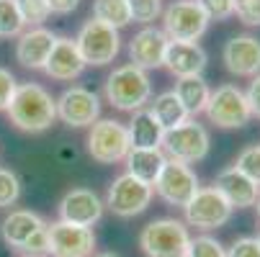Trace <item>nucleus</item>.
Here are the masks:
<instances>
[{"label":"nucleus","mask_w":260,"mask_h":257,"mask_svg":"<svg viewBox=\"0 0 260 257\" xmlns=\"http://www.w3.org/2000/svg\"><path fill=\"white\" fill-rule=\"evenodd\" d=\"M95 234L93 229L54 222L49 224V254L52 257H93Z\"/></svg>","instance_id":"obj_14"},{"label":"nucleus","mask_w":260,"mask_h":257,"mask_svg":"<svg viewBox=\"0 0 260 257\" xmlns=\"http://www.w3.org/2000/svg\"><path fill=\"white\" fill-rule=\"evenodd\" d=\"M255 208H257V218H260V196H257V201H255Z\"/></svg>","instance_id":"obj_41"},{"label":"nucleus","mask_w":260,"mask_h":257,"mask_svg":"<svg viewBox=\"0 0 260 257\" xmlns=\"http://www.w3.org/2000/svg\"><path fill=\"white\" fill-rule=\"evenodd\" d=\"M103 95L114 108H119V111L134 114V111H139V108H144L152 98L150 75H147L144 69L134 67L132 62L121 64L106 78Z\"/></svg>","instance_id":"obj_2"},{"label":"nucleus","mask_w":260,"mask_h":257,"mask_svg":"<svg viewBox=\"0 0 260 257\" xmlns=\"http://www.w3.org/2000/svg\"><path fill=\"white\" fill-rule=\"evenodd\" d=\"M227 257H260V242L257 237H240L227 249Z\"/></svg>","instance_id":"obj_37"},{"label":"nucleus","mask_w":260,"mask_h":257,"mask_svg":"<svg viewBox=\"0 0 260 257\" xmlns=\"http://www.w3.org/2000/svg\"><path fill=\"white\" fill-rule=\"evenodd\" d=\"M93 257H116L114 252H101V254H93Z\"/></svg>","instance_id":"obj_40"},{"label":"nucleus","mask_w":260,"mask_h":257,"mask_svg":"<svg viewBox=\"0 0 260 257\" xmlns=\"http://www.w3.org/2000/svg\"><path fill=\"white\" fill-rule=\"evenodd\" d=\"M124 162H126L129 175H134L137 180L147 182V186H155V180L162 172L168 157L162 150H129Z\"/></svg>","instance_id":"obj_23"},{"label":"nucleus","mask_w":260,"mask_h":257,"mask_svg":"<svg viewBox=\"0 0 260 257\" xmlns=\"http://www.w3.org/2000/svg\"><path fill=\"white\" fill-rule=\"evenodd\" d=\"M139 247L147 257H185L191 232L178 218H155L139 232Z\"/></svg>","instance_id":"obj_3"},{"label":"nucleus","mask_w":260,"mask_h":257,"mask_svg":"<svg viewBox=\"0 0 260 257\" xmlns=\"http://www.w3.org/2000/svg\"><path fill=\"white\" fill-rule=\"evenodd\" d=\"M16 88H18V80L13 78V72L6 69V67H0V111H8Z\"/></svg>","instance_id":"obj_36"},{"label":"nucleus","mask_w":260,"mask_h":257,"mask_svg":"<svg viewBox=\"0 0 260 257\" xmlns=\"http://www.w3.org/2000/svg\"><path fill=\"white\" fill-rule=\"evenodd\" d=\"M247 103H250V111H252V116L255 119H260V75H255L252 78V83H250V88H247Z\"/></svg>","instance_id":"obj_38"},{"label":"nucleus","mask_w":260,"mask_h":257,"mask_svg":"<svg viewBox=\"0 0 260 257\" xmlns=\"http://www.w3.org/2000/svg\"><path fill=\"white\" fill-rule=\"evenodd\" d=\"M209 16L196 0H175L162 11V33L170 42L196 44L209 28Z\"/></svg>","instance_id":"obj_6"},{"label":"nucleus","mask_w":260,"mask_h":257,"mask_svg":"<svg viewBox=\"0 0 260 257\" xmlns=\"http://www.w3.org/2000/svg\"><path fill=\"white\" fill-rule=\"evenodd\" d=\"M44 227H47V222L39 213L26 211V208H16V211H11L3 218V224H0V234H3V242L8 247L21 249L36 232L44 229Z\"/></svg>","instance_id":"obj_21"},{"label":"nucleus","mask_w":260,"mask_h":257,"mask_svg":"<svg viewBox=\"0 0 260 257\" xmlns=\"http://www.w3.org/2000/svg\"><path fill=\"white\" fill-rule=\"evenodd\" d=\"M126 3H129V16L137 23H152L155 18L162 16L160 0H126Z\"/></svg>","instance_id":"obj_31"},{"label":"nucleus","mask_w":260,"mask_h":257,"mask_svg":"<svg viewBox=\"0 0 260 257\" xmlns=\"http://www.w3.org/2000/svg\"><path fill=\"white\" fill-rule=\"evenodd\" d=\"M126 131H129L132 150H160V146H162L165 129L150 114V108H139V111H134Z\"/></svg>","instance_id":"obj_22"},{"label":"nucleus","mask_w":260,"mask_h":257,"mask_svg":"<svg viewBox=\"0 0 260 257\" xmlns=\"http://www.w3.org/2000/svg\"><path fill=\"white\" fill-rule=\"evenodd\" d=\"M180 103L185 105V111H188V116H199L206 111V103L211 98V88L209 83L204 80V75H193V78H180L175 83V90H173Z\"/></svg>","instance_id":"obj_24"},{"label":"nucleus","mask_w":260,"mask_h":257,"mask_svg":"<svg viewBox=\"0 0 260 257\" xmlns=\"http://www.w3.org/2000/svg\"><path fill=\"white\" fill-rule=\"evenodd\" d=\"M16 3H18V11H21L23 23L31 26V28H39L52 16L47 0H16Z\"/></svg>","instance_id":"obj_28"},{"label":"nucleus","mask_w":260,"mask_h":257,"mask_svg":"<svg viewBox=\"0 0 260 257\" xmlns=\"http://www.w3.org/2000/svg\"><path fill=\"white\" fill-rule=\"evenodd\" d=\"M23 18L18 11L16 0H0V36L11 39V36H21L23 33Z\"/></svg>","instance_id":"obj_27"},{"label":"nucleus","mask_w":260,"mask_h":257,"mask_svg":"<svg viewBox=\"0 0 260 257\" xmlns=\"http://www.w3.org/2000/svg\"><path fill=\"white\" fill-rule=\"evenodd\" d=\"M57 213H59V222L64 224L93 229V224H98L103 216V201L90 188H72L62 196Z\"/></svg>","instance_id":"obj_13"},{"label":"nucleus","mask_w":260,"mask_h":257,"mask_svg":"<svg viewBox=\"0 0 260 257\" xmlns=\"http://www.w3.org/2000/svg\"><path fill=\"white\" fill-rule=\"evenodd\" d=\"M21 198V180L13 170L0 167V208H11Z\"/></svg>","instance_id":"obj_29"},{"label":"nucleus","mask_w":260,"mask_h":257,"mask_svg":"<svg viewBox=\"0 0 260 257\" xmlns=\"http://www.w3.org/2000/svg\"><path fill=\"white\" fill-rule=\"evenodd\" d=\"M152 188H155V193L165 203L178 206V208H185V206H188V201L199 193L201 186H199V175L191 170V165L168 160Z\"/></svg>","instance_id":"obj_11"},{"label":"nucleus","mask_w":260,"mask_h":257,"mask_svg":"<svg viewBox=\"0 0 260 257\" xmlns=\"http://www.w3.org/2000/svg\"><path fill=\"white\" fill-rule=\"evenodd\" d=\"M221 62L237 78H255L260 75V39L250 33H240L224 44Z\"/></svg>","instance_id":"obj_15"},{"label":"nucleus","mask_w":260,"mask_h":257,"mask_svg":"<svg viewBox=\"0 0 260 257\" xmlns=\"http://www.w3.org/2000/svg\"><path fill=\"white\" fill-rule=\"evenodd\" d=\"M85 67H88V64L83 62L75 39L57 36L54 49H52V54H49V59H47V67H44L47 75L54 78V80H64V83H67V80L80 78Z\"/></svg>","instance_id":"obj_20"},{"label":"nucleus","mask_w":260,"mask_h":257,"mask_svg":"<svg viewBox=\"0 0 260 257\" xmlns=\"http://www.w3.org/2000/svg\"><path fill=\"white\" fill-rule=\"evenodd\" d=\"M214 188L227 198V203L232 208H250L255 206L257 196H260V186L252 182L247 175H242L235 165L232 167H224L216 180H214Z\"/></svg>","instance_id":"obj_19"},{"label":"nucleus","mask_w":260,"mask_h":257,"mask_svg":"<svg viewBox=\"0 0 260 257\" xmlns=\"http://www.w3.org/2000/svg\"><path fill=\"white\" fill-rule=\"evenodd\" d=\"M170 39L162 33V28L155 26H144L142 31H137L129 42V59L134 67L139 69H157L165 62V52H168Z\"/></svg>","instance_id":"obj_16"},{"label":"nucleus","mask_w":260,"mask_h":257,"mask_svg":"<svg viewBox=\"0 0 260 257\" xmlns=\"http://www.w3.org/2000/svg\"><path fill=\"white\" fill-rule=\"evenodd\" d=\"M245 26H260V0H235V13Z\"/></svg>","instance_id":"obj_34"},{"label":"nucleus","mask_w":260,"mask_h":257,"mask_svg":"<svg viewBox=\"0 0 260 257\" xmlns=\"http://www.w3.org/2000/svg\"><path fill=\"white\" fill-rule=\"evenodd\" d=\"M209 21H227L235 13V0H196Z\"/></svg>","instance_id":"obj_33"},{"label":"nucleus","mask_w":260,"mask_h":257,"mask_svg":"<svg viewBox=\"0 0 260 257\" xmlns=\"http://www.w3.org/2000/svg\"><path fill=\"white\" fill-rule=\"evenodd\" d=\"M6 114L16 129L26 134H42L57 121V103L39 83H18Z\"/></svg>","instance_id":"obj_1"},{"label":"nucleus","mask_w":260,"mask_h":257,"mask_svg":"<svg viewBox=\"0 0 260 257\" xmlns=\"http://www.w3.org/2000/svg\"><path fill=\"white\" fill-rule=\"evenodd\" d=\"M21 252H26L28 257H47V254H49V224H47L44 229L36 232V234L21 247Z\"/></svg>","instance_id":"obj_35"},{"label":"nucleus","mask_w":260,"mask_h":257,"mask_svg":"<svg viewBox=\"0 0 260 257\" xmlns=\"http://www.w3.org/2000/svg\"><path fill=\"white\" fill-rule=\"evenodd\" d=\"M150 114L157 119V124L168 131V129H175L180 124H185L191 116L185 111V105L180 103V98L173 93V90H165L160 95H155V100L150 103Z\"/></svg>","instance_id":"obj_25"},{"label":"nucleus","mask_w":260,"mask_h":257,"mask_svg":"<svg viewBox=\"0 0 260 257\" xmlns=\"http://www.w3.org/2000/svg\"><path fill=\"white\" fill-rule=\"evenodd\" d=\"M47 3H49V11L52 13L67 16V13H72V11L80 6V0H47Z\"/></svg>","instance_id":"obj_39"},{"label":"nucleus","mask_w":260,"mask_h":257,"mask_svg":"<svg viewBox=\"0 0 260 257\" xmlns=\"http://www.w3.org/2000/svg\"><path fill=\"white\" fill-rule=\"evenodd\" d=\"M132 150L129 131L121 121L114 119H98L88 131V155L101 165L124 162Z\"/></svg>","instance_id":"obj_8"},{"label":"nucleus","mask_w":260,"mask_h":257,"mask_svg":"<svg viewBox=\"0 0 260 257\" xmlns=\"http://www.w3.org/2000/svg\"><path fill=\"white\" fill-rule=\"evenodd\" d=\"M204 114L219 129H242L252 119V111H250V103H247L245 90H240L232 83L219 85L216 90H211V98L206 103Z\"/></svg>","instance_id":"obj_7"},{"label":"nucleus","mask_w":260,"mask_h":257,"mask_svg":"<svg viewBox=\"0 0 260 257\" xmlns=\"http://www.w3.org/2000/svg\"><path fill=\"white\" fill-rule=\"evenodd\" d=\"M54 103H57V119L72 129L93 126L101 119V98L83 85L67 88Z\"/></svg>","instance_id":"obj_12"},{"label":"nucleus","mask_w":260,"mask_h":257,"mask_svg":"<svg viewBox=\"0 0 260 257\" xmlns=\"http://www.w3.org/2000/svg\"><path fill=\"white\" fill-rule=\"evenodd\" d=\"M185 257H227V249L221 247V242H216L209 234H201L196 239H191L188 254Z\"/></svg>","instance_id":"obj_32"},{"label":"nucleus","mask_w":260,"mask_h":257,"mask_svg":"<svg viewBox=\"0 0 260 257\" xmlns=\"http://www.w3.org/2000/svg\"><path fill=\"white\" fill-rule=\"evenodd\" d=\"M206 64H209L206 49L199 44H185V42H170L168 52H165V62H162V67L170 75H175L178 80L201 75L206 69Z\"/></svg>","instance_id":"obj_18"},{"label":"nucleus","mask_w":260,"mask_h":257,"mask_svg":"<svg viewBox=\"0 0 260 257\" xmlns=\"http://www.w3.org/2000/svg\"><path fill=\"white\" fill-rule=\"evenodd\" d=\"M257 242H260V232H257Z\"/></svg>","instance_id":"obj_42"},{"label":"nucleus","mask_w":260,"mask_h":257,"mask_svg":"<svg viewBox=\"0 0 260 257\" xmlns=\"http://www.w3.org/2000/svg\"><path fill=\"white\" fill-rule=\"evenodd\" d=\"M152 196H155L152 186H147V182L137 180L134 175L124 172L108 186L103 206H108L111 213H116L121 218H132V216H139L142 211H147V206L152 203Z\"/></svg>","instance_id":"obj_9"},{"label":"nucleus","mask_w":260,"mask_h":257,"mask_svg":"<svg viewBox=\"0 0 260 257\" xmlns=\"http://www.w3.org/2000/svg\"><path fill=\"white\" fill-rule=\"evenodd\" d=\"M209 146H211V136H209L206 126L199 124L196 119H188L185 124L165 131L160 150L165 152L168 160L193 165V162H201L209 155Z\"/></svg>","instance_id":"obj_4"},{"label":"nucleus","mask_w":260,"mask_h":257,"mask_svg":"<svg viewBox=\"0 0 260 257\" xmlns=\"http://www.w3.org/2000/svg\"><path fill=\"white\" fill-rule=\"evenodd\" d=\"M75 44H78V52H80L85 64L106 67L119 57L121 36H119V28L106 26V23L90 18V21H85L80 26V31L75 36Z\"/></svg>","instance_id":"obj_5"},{"label":"nucleus","mask_w":260,"mask_h":257,"mask_svg":"<svg viewBox=\"0 0 260 257\" xmlns=\"http://www.w3.org/2000/svg\"><path fill=\"white\" fill-rule=\"evenodd\" d=\"M54 42H57V36L49 28H44V26L28 28L16 42V59L28 69H44L47 59L54 49Z\"/></svg>","instance_id":"obj_17"},{"label":"nucleus","mask_w":260,"mask_h":257,"mask_svg":"<svg viewBox=\"0 0 260 257\" xmlns=\"http://www.w3.org/2000/svg\"><path fill=\"white\" fill-rule=\"evenodd\" d=\"M232 206L227 203V198L221 196L214 186L209 188H199V193L188 201V206L183 208L185 213V224L196 227L201 232H211L224 227L230 218H232Z\"/></svg>","instance_id":"obj_10"},{"label":"nucleus","mask_w":260,"mask_h":257,"mask_svg":"<svg viewBox=\"0 0 260 257\" xmlns=\"http://www.w3.org/2000/svg\"><path fill=\"white\" fill-rule=\"evenodd\" d=\"M235 167H237L242 175H247L252 182H257V186H260V144L245 146V150L237 155Z\"/></svg>","instance_id":"obj_30"},{"label":"nucleus","mask_w":260,"mask_h":257,"mask_svg":"<svg viewBox=\"0 0 260 257\" xmlns=\"http://www.w3.org/2000/svg\"><path fill=\"white\" fill-rule=\"evenodd\" d=\"M93 18L106 23V26L124 28L132 23L129 3L126 0H93Z\"/></svg>","instance_id":"obj_26"}]
</instances>
